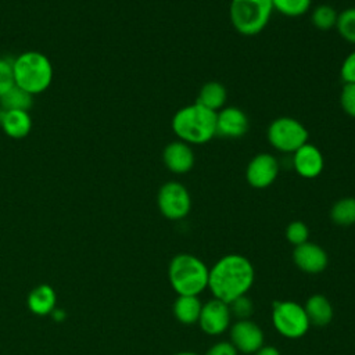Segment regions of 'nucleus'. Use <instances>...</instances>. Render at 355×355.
<instances>
[{"label": "nucleus", "mask_w": 355, "mask_h": 355, "mask_svg": "<svg viewBox=\"0 0 355 355\" xmlns=\"http://www.w3.org/2000/svg\"><path fill=\"white\" fill-rule=\"evenodd\" d=\"M293 261L300 270L309 275H316L327 268L329 257L319 244L306 241L294 247Z\"/></svg>", "instance_id": "obj_12"}, {"label": "nucleus", "mask_w": 355, "mask_h": 355, "mask_svg": "<svg viewBox=\"0 0 355 355\" xmlns=\"http://www.w3.org/2000/svg\"><path fill=\"white\" fill-rule=\"evenodd\" d=\"M337 11L329 4H319L313 8L311 14L312 25L319 31H330L336 26L337 22Z\"/></svg>", "instance_id": "obj_23"}, {"label": "nucleus", "mask_w": 355, "mask_h": 355, "mask_svg": "<svg viewBox=\"0 0 355 355\" xmlns=\"http://www.w3.org/2000/svg\"><path fill=\"white\" fill-rule=\"evenodd\" d=\"M312 0H272L273 10L286 17H301L311 8Z\"/></svg>", "instance_id": "obj_25"}, {"label": "nucleus", "mask_w": 355, "mask_h": 355, "mask_svg": "<svg viewBox=\"0 0 355 355\" xmlns=\"http://www.w3.org/2000/svg\"><path fill=\"white\" fill-rule=\"evenodd\" d=\"M334 28L345 42L355 44V7H349L341 11L337 17Z\"/></svg>", "instance_id": "obj_24"}, {"label": "nucleus", "mask_w": 355, "mask_h": 355, "mask_svg": "<svg viewBox=\"0 0 355 355\" xmlns=\"http://www.w3.org/2000/svg\"><path fill=\"white\" fill-rule=\"evenodd\" d=\"M304 309L309 323L313 326H318V327L327 326L333 319V306L327 300V297H324L323 294L311 295L306 300Z\"/></svg>", "instance_id": "obj_18"}, {"label": "nucleus", "mask_w": 355, "mask_h": 355, "mask_svg": "<svg viewBox=\"0 0 355 355\" xmlns=\"http://www.w3.org/2000/svg\"><path fill=\"white\" fill-rule=\"evenodd\" d=\"M286 239L294 247L304 244L309 239V229L301 220H293L286 227Z\"/></svg>", "instance_id": "obj_26"}, {"label": "nucleus", "mask_w": 355, "mask_h": 355, "mask_svg": "<svg viewBox=\"0 0 355 355\" xmlns=\"http://www.w3.org/2000/svg\"><path fill=\"white\" fill-rule=\"evenodd\" d=\"M172 130L187 144H205L216 136V112L194 103L172 116Z\"/></svg>", "instance_id": "obj_2"}, {"label": "nucleus", "mask_w": 355, "mask_h": 355, "mask_svg": "<svg viewBox=\"0 0 355 355\" xmlns=\"http://www.w3.org/2000/svg\"><path fill=\"white\" fill-rule=\"evenodd\" d=\"M232 313L229 309V304L212 298L202 304L198 324L200 329L208 336H219L225 333L230 326Z\"/></svg>", "instance_id": "obj_9"}, {"label": "nucleus", "mask_w": 355, "mask_h": 355, "mask_svg": "<svg viewBox=\"0 0 355 355\" xmlns=\"http://www.w3.org/2000/svg\"><path fill=\"white\" fill-rule=\"evenodd\" d=\"M293 166L301 178L313 179L322 173L324 159L320 150L316 146L305 143L297 151L293 153Z\"/></svg>", "instance_id": "obj_14"}, {"label": "nucleus", "mask_w": 355, "mask_h": 355, "mask_svg": "<svg viewBox=\"0 0 355 355\" xmlns=\"http://www.w3.org/2000/svg\"><path fill=\"white\" fill-rule=\"evenodd\" d=\"M340 76L344 83H355V50L344 58L340 68Z\"/></svg>", "instance_id": "obj_30"}, {"label": "nucleus", "mask_w": 355, "mask_h": 355, "mask_svg": "<svg viewBox=\"0 0 355 355\" xmlns=\"http://www.w3.org/2000/svg\"><path fill=\"white\" fill-rule=\"evenodd\" d=\"M15 85L28 93L39 94L44 92L53 80V67L50 60L39 51H25L12 60Z\"/></svg>", "instance_id": "obj_4"}, {"label": "nucleus", "mask_w": 355, "mask_h": 355, "mask_svg": "<svg viewBox=\"0 0 355 355\" xmlns=\"http://www.w3.org/2000/svg\"><path fill=\"white\" fill-rule=\"evenodd\" d=\"M229 309L232 316H236L237 320H240V319H248L251 316L254 311V305L247 295H241L229 304Z\"/></svg>", "instance_id": "obj_28"}, {"label": "nucleus", "mask_w": 355, "mask_h": 355, "mask_svg": "<svg viewBox=\"0 0 355 355\" xmlns=\"http://www.w3.org/2000/svg\"><path fill=\"white\" fill-rule=\"evenodd\" d=\"M226 100H227L226 87L220 82L211 80L201 86L196 103L205 107L207 110L218 112L225 107Z\"/></svg>", "instance_id": "obj_19"}, {"label": "nucleus", "mask_w": 355, "mask_h": 355, "mask_svg": "<svg viewBox=\"0 0 355 355\" xmlns=\"http://www.w3.org/2000/svg\"><path fill=\"white\" fill-rule=\"evenodd\" d=\"M55 304L57 294L49 284H40L35 287L28 295V308L37 316L51 315V312L55 309Z\"/></svg>", "instance_id": "obj_17"}, {"label": "nucleus", "mask_w": 355, "mask_h": 355, "mask_svg": "<svg viewBox=\"0 0 355 355\" xmlns=\"http://www.w3.org/2000/svg\"><path fill=\"white\" fill-rule=\"evenodd\" d=\"M207 265L196 255L176 254L168 266V279L178 295H198L208 287Z\"/></svg>", "instance_id": "obj_3"}, {"label": "nucleus", "mask_w": 355, "mask_h": 355, "mask_svg": "<svg viewBox=\"0 0 355 355\" xmlns=\"http://www.w3.org/2000/svg\"><path fill=\"white\" fill-rule=\"evenodd\" d=\"M51 315H53V318H54L55 320H58V322H61V320L64 319V316H65V313H64L61 309H54V311L51 312Z\"/></svg>", "instance_id": "obj_33"}, {"label": "nucleus", "mask_w": 355, "mask_h": 355, "mask_svg": "<svg viewBox=\"0 0 355 355\" xmlns=\"http://www.w3.org/2000/svg\"><path fill=\"white\" fill-rule=\"evenodd\" d=\"M262 329L250 319H240L230 326V343L243 354H255L263 347Z\"/></svg>", "instance_id": "obj_11"}, {"label": "nucleus", "mask_w": 355, "mask_h": 355, "mask_svg": "<svg viewBox=\"0 0 355 355\" xmlns=\"http://www.w3.org/2000/svg\"><path fill=\"white\" fill-rule=\"evenodd\" d=\"M202 304L198 295H178L172 311L175 318L183 324H194L198 322Z\"/></svg>", "instance_id": "obj_20"}, {"label": "nucleus", "mask_w": 355, "mask_h": 355, "mask_svg": "<svg viewBox=\"0 0 355 355\" xmlns=\"http://www.w3.org/2000/svg\"><path fill=\"white\" fill-rule=\"evenodd\" d=\"M157 205L166 219L180 220L186 218L191 209V197L186 186L180 182L171 180L159 187Z\"/></svg>", "instance_id": "obj_8"}, {"label": "nucleus", "mask_w": 355, "mask_h": 355, "mask_svg": "<svg viewBox=\"0 0 355 355\" xmlns=\"http://www.w3.org/2000/svg\"><path fill=\"white\" fill-rule=\"evenodd\" d=\"M250 122L245 112L237 107H223L216 112V135L239 139L248 130Z\"/></svg>", "instance_id": "obj_13"}, {"label": "nucleus", "mask_w": 355, "mask_h": 355, "mask_svg": "<svg viewBox=\"0 0 355 355\" xmlns=\"http://www.w3.org/2000/svg\"><path fill=\"white\" fill-rule=\"evenodd\" d=\"M272 0H232L229 6L230 22L244 36L262 32L272 17Z\"/></svg>", "instance_id": "obj_5"}, {"label": "nucleus", "mask_w": 355, "mask_h": 355, "mask_svg": "<svg viewBox=\"0 0 355 355\" xmlns=\"http://www.w3.org/2000/svg\"><path fill=\"white\" fill-rule=\"evenodd\" d=\"M15 85L12 60L0 58V97Z\"/></svg>", "instance_id": "obj_27"}, {"label": "nucleus", "mask_w": 355, "mask_h": 355, "mask_svg": "<svg viewBox=\"0 0 355 355\" xmlns=\"http://www.w3.org/2000/svg\"><path fill=\"white\" fill-rule=\"evenodd\" d=\"M239 351L230 341H219L208 348L205 355H237Z\"/></svg>", "instance_id": "obj_31"}, {"label": "nucleus", "mask_w": 355, "mask_h": 355, "mask_svg": "<svg viewBox=\"0 0 355 355\" xmlns=\"http://www.w3.org/2000/svg\"><path fill=\"white\" fill-rule=\"evenodd\" d=\"M330 219L338 226H351L355 223V198L344 197L336 201L330 209Z\"/></svg>", "instance_id": "obj_22"}, {"label": "nucleus", "mask_w": 355, "mask_h": 355, "mask_svg": "<svg viewBox=\"0 0 355 355\" xmlns=\"http://www.w3.org/2000/svg\"><path fill=\"white\" fill-rule=\"evenodd\" d=\"M340 104L347 115L355 118V83H344L340 93Z\"/></svg>", "instance_id": "obj_29"}, {"label": "nucleus", "mask_w": 355, "mask_h": 355, "mask_svg": "<svg viewBox=\"0 0 355 355\" xmlns=\"http://www.w3.org/2000/svg\"><path fill=\"white\" fill-rule=\"evenodd\" d=\"M272 322L280 336L291 340L305 336L311 326L304 306L294 301H275Z\"/></svg>", "instance_id": "obj_7"}, {"label": "nucleus", "mask_w": 355, "mask_h": 355, "mask_svg": "<svg viewBox=\"0 0 355 355\" xmlns=\"http://www.w3.org/2000/svg\"><path fill=\"white\" fill-rule=\"evenodd\" d=\"M279 175V162L269 153L257 154L245 168V180L254 189L269 187Z\"/></svg>", "instance_id": "obj_10"}, {"label": "nucleus", "mask_w": 355, "mask_h": 355, "mask_svg": "<svg viewBox=\"0 0 355 355\" xmlns=\"http://www.w3.org/2000/svg\"><path fill=\"white\" fill-rule=\"evenodd\" d=\"M254 279L255 270L248 258L240 254H227L209 269L208 288L214 298L230 304L248 293Z\"/></svg>", "instance_id": "obj_1"}, {"label": "nucleus", "mask_w": 355, "mask_h": 355, "mask_svg": "<svg viewBox=\"0 0 355 355\" xmlns=\"http://www.w3.org/2000/svg\"><path fill=\"white\" fill-rule=\"evenodd\" d=\"M162 159L165 166L176 173V175H183L187 173L193 166H194V153L190 147V144L176 140L169 143L162 153Z\"/></svg>", "instance_id": "obj_15"}, {"label": "nucleus", "mask_w": 355, "mask_h": 355, "mask_svg": "<svg viewBox=\"0 0 355 355\" xmlns=\"http://www.w3.org/2000/svg\"><path fill=\"white\" fill-rule=\"evenodd\" d=\"M252 355H280L279 349L276 347H272V345H263L261 347L255 354Z\"/></svg>", "instance_id": "obj_32"}, {"label": "nucleus", "mask_w": 355, "mask_h": 355, "mask_svg": "<svg viewBox=\"0 0 355 355\" xmlns=\"http://www.w3.org/2000/svg\"><path fill=\"white\" fill-rule=\"evenodd\" d=\"M0 126L7 136L12 139H22L31 132L32 119L28 111L0 108Z\"/></svg>", "instance_id": "obj_16"}, {"label": "nucleus", "mask_w": 355, "mask_h": 355, "mask_svg": "<svg viewBox=\"0 0 355 355\" xmlns=\"http://www.w3.org/2000/svg\"><path fill=\"white\" fill-rule=\"evenodd\" d=\"M32 104H33V96L17 85H14L8 92H6L0 97L1 110L29 111Z\"/></svg>", "instance_id": "obj_21"}, {"label": "nucleus", "mask_w": 355, "mask_h": 355, "mask_svg": "<svg viewBox=\"0 0 355 355\" xmlns=\"http://www.w3.org/2000/svg\"><path fill=\"white\" fill-rule=\"evenodd\" d=\"M175 355H198V354L191 352V351H182V352H178V354H175Z\"/></svg>", "instance_id": "obj_34"}, {"label": "nucleus", "mask_w": 355, "mask_h": 355, "mask_svg": "<svg viewBox=\"0 0 355 355\" xmlns=\"http://www.w3.org/2000/svg\"><path fill=\"white\" fill-rule=\"evenodd\" d=\"M309 133L306 128L291 116H279L273 119L266 130L269 144L280 153H294L308 143Z\"/></svg>", "instance_id": "obj_6"}]
</instances>
